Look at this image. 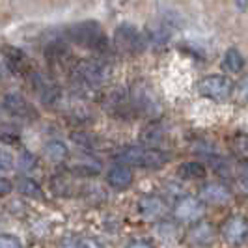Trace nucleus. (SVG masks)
I'll list each match as a JSON object with an SVG mask.
<instances>
[{"label":"nucleus","instance_id":"nucleus-16","mask_svg":"<svg viewBox=\"0 0 248 248\" xmlns=\"http://www.w3.org/2000/svg\"><path fill=\"white\" fill-rule=\"evenodd\" d=\"M177 175L181 179H200L205 175V166L198 161H186L177 166Z\"/></svg>","mask_w":248,"mask_h":248},{"label":"nucleus","instance_id":"nucleus-9","mask_svg":"<svg viewBox=\"0 0 248 248\" xmlns=\"http://www.w3.org/2000/svg\"><path fill=\"white\" fill-rule=\"evenodd\" d=\"M2 107L8 114H12L15 118H34L36 116L34 107L21 93H13V92L6 93L2 99Z\"/></svg>","mask_w":248,"mask_h":248},{"label":"nucleus","instance_id":"nucleus-26","mask_svg":"<svg viewBox=\"0 0 248 248\" xmlns=\"http://www.w3.org/2000/svg\"><path fill=\"white\" fill-rule=\"evenodd\" d=\"M62 248H80V245L77 241H67V243H63Z\"/></svg>","mask_w":248,"mask_h":248},{"label":"nucleus","instance_id":"nucleus-6","mask_svg":"<svg viewBox=\"0 0 248 248\" xmlns=\"http://www.w3.org/2000/svg\"><path fill=\"white\" fill-rule=\"evenodd\" d=\"M114 43L125 54H138V52H142V50L146 49V45H148L144 34L138 30L137 26L129 25V23H124V25H120L116 28Z\"/></svg>","mask_w":248,"mask_h":248},{"label":"nucleus","instance_id":"nucleus-20","mask_svg":"<svg viewBox=\"0 0 248 248\" xmlns=\"http://www.w3.org/2000/svg\"><path fill=\"white\" fill-rule=\"evenodd\" d=\"M17 166L23 172H30V170L36 168V157L30 151H21L19 157H17Z\"/></svg>","mask_w":248,"mask_h":248},{"label":"nucleus","instance_id":"nucleus-5","mask_svg":"<svg viewBox=\"0 0 248 248\" xmlns=\"http://www.w3.org/2000/svg\"><path fill=\"white\" fill-rule=\"evenodd\" d=\"M198 92L202 97L222 103V101L232 99L233 82L224 75H209V77H203L198 82Z\"/></svg>","mask_w":248,"mask_h":248},{"label":"nucleus","instance_id":"nucleus-14","mask_svg":"<svg viewBox=\"0 0 248 248\" xmlns=\"http://www.w3.org/2000/svg\"><path fill=\"white\" fill-rule=\"evenodd\" d=\"M188 241L196 247H207L215 241V228L209 222H196L188 232Z\"/></svg>","mask_w":248,"mask_h":248},{"label":"nucleus","instance_id":"nucleus-10","mask_svg":"<svg viewBox=\"0 0 248 248\" xmlns=\"http://www.w3.org/2000/svg\"><path fill=\"white\" fill-rule=\"evenodd\" d=\"M200 200L205 205H222L232 200V190L222 183H205L200 188Z\"/></svg>","mask_w":248,"mask_h":248},{"label":"nucleus","instance_id":"nucleus-11","mask_svg":"<svg viewBox=\"0 0 248 248\" xmlns=\"http://www.w3.org/2000/svg\"><path fill=\"white\" fill-rule=\"evenodd\" d=\"M138 211H140L144 220L157 222L166 215V203L159 196H144L138 202Z\"/></svg>","mask_w":248,"mask_h":248},{"label":"nucleus","instance_id":"nucleus-21","mask_svg":"<svg viewBox=\"0 0 248 248\" xmlns=\"http://www.w3.org/2000/svg\"><path fill=\"white\" fill-rule=\"evenodd\" d=\"M0 248H23L21 247V241L17 237L10 235V233H4L0 237Z\"/></svg>","mask_w":248,"mask_h":248},{"label":"nucleus","instance_id":"nucleus-12","mask_svg":"<svg viewBox=\"0 0 248 248\" xmlns=\"http://www.w3.org/2000/svg\"><path fill=\"white\" fill-rule=\"evenodd\" d=\"M107 183L112 188H116V190L129 188L131 183H133V172H131V168L127 164H122V162L110 166L108 172H107Z\"/></svg>","mask_w":248,"mask_h":248},{"label":"nucleus","instance_id":"nucleus-13","mask_svg":"<svg viewBox=\"0 0 248 248\" xmlns=\"http://www.w3.org/2000/svg\"><path fill=\"white\" fill-rule=\"evenodd\" d=\"M32 82H34L37 95L45 101V103H52V101H56L60 97V88L56 86L50 78H47V77L36 73L32 77Z\"/></svg>","mask_w":248,"mask_h":248},{"label":"nucleus","instance_id":"nucleus-7","mask_svg":"<svg viewBox=\"0 0 248 248\" xmlns=\"http://www.w3.org/2000/svg\"><path fill=\"white\" fill-rule=\"evenodd\" d=\"M205 213V203L194 196H183L175 202L174 217L177 222L183 224H196Z\"/></svg>","mask_w":248,"mask_h":248},{"label":"nucleus","instance_id":"nucleus-4","mask_svg":"<svg viewBox=\"0 0 248 248\" xmlns=\"http://www.w3.org/2000/svg\"><path fill=\"white\" fill-rule=\"evenodd\" d=\"M129 99H131V107L137 118L138 116H155L161 112L159 101L146 82H135L129 90Z\"/></svg>","mask_w":248,"mask_h":248},{"label":"nucleus","instance_id":"nucleus-22","mask_svg":"<svg viewBox=\"0 0 248 248\" xmlns=\"http://www.w3.org/2000/svg\"><path fill=\"white\" fill-rule=\"evenodd\" d=\"M78 245H80V248H105L99 241H95V239H92V237L80 239V241H78Z\"/></svg>","mask_w":248,"mask_h":248},{"label":"nucleus","instance_id":"nucleus-18","mask_svg":"<svg viewBox=\"0 0 248 248\" xmlns=\"http://www.w3.org/2000/svg\"><path fill=\"white\" fill-rule=\"evenodd\" d=\"M17 190L23 192L28 198H41V186L37 185L34 179H30V177H21L17 181Z\"/></svg>","mask_w":248,"mask_h":248},{"label":"nucleus","instance_id":"nucleus-15","mask_svg":"<svg viewBox=\"0 0 248 248\" xmlns=\"http://www.w3.org/2000/svg\"><path fill=\"white\" fill-rule=\"evenodd\" d=\"M67 155H69L67 146L60 140H50L43 148V157L49 159L50 162H62L63 159H67Z\"/></svg>","mask_w":248,"mask_h":248},{"label":"nucleus","instance_id":"nucleus-23","mask_svg":"<svg viewBox=\"0 0 248 248\" xmlns=\"http://www.w3.org/2000/svg\"><path fill=\"white\" fill-rule=\"evenodd\" d=\"M127 248H153L148 241H133Z\"/></svg>","mask_w":248,"mask_h":248},{"label":"nucleus","instance_id":"nucleus-19","mask_svg":"<svg viewBox=\"0 0 248 248\" xmlns=\"http://www.w3.org/2000/svg\"><path fill=\"white\" fill-rule=\"evenodd\" d=\"M232 99L239 103V105H248V75H245L243 78H239L233 84Z\"/></svg>","mask_w":248,"mask_h":248},{"label":"nucleus","instance_id":"nucleus-24","mask_svg":"<svg viewBox=\"0 0 248 248\" xmlns=\"http://www.w3.org/2000/svg\"><path fill=\"white\" fill-rule=\"evenodd\" d=\"M235 8L241 13H245L248 10V0H235Z\"/></svg>","mask_w":248,"mask_h":248},{"label":"nucleus","instance_id":"nucleus-25","mask_svg":"<svg viewBox=\"0 0 248 248\" xmlns=\"http://www.w3.org/2000/svg\"><path fill=\"white\" fill-rule=\"evenodd\" d=\"M12 188H13V185H10V183H8V181L2 177V194H8Z\"/></svg>","mask_w":248,"mask_h":248},{"label":"nucleus","instance_id":"nucleus-2","mask_svg":"<svg viewBox=\"0 0 248 248\" xmlns=\"http://www.w3.org/2000/svg\"><path fill=\"white\" fill-rule=\"evenodd\" d=\"M73 77L80 86L93 90V88L103 86L108 80L110 67L101 60H80L73 67Z\"/></svg>","mask_w":248,"mask_h":248},{"label":"nucleus","instance_id":"nucleus-3","mask_svg":"<svg viewBox=\"0 0 248 248\" xmlns=\"http://www.w3.org/2000/svg\"><path fill=\"white\" fill-rule=\"evenodd\" d=\"M67 37L75 45H80V47L92 50H103L107 47L105 32L95 21H84V23L73 25L67 30Z\"/></svg>","mask_w":248,"mask_h":248},{"label":"nucleus","instance_id":"nucleus-8","mask_svg":"<svg viewBox=\"0 0 248 248\" xmlns=\"http://www.w3.org/2000/svg\"><path fill=\"white\" fill-rule=\"evenodd\" d=\"M220 233H222L224 241H226L228 245L239 247V245H243L248 239V220L243 218V217L233 215V217H230V218L222 224Z\"/></svg>","mask_w":248,"mask_h":248},{"label":"nucleus","instance_id":"nucleus-1","mask_svg":"<svg viewBox=\"0 0 248 248\" xmlns=\"http://www.w3.org/2000/svg\"><path fill=\"white\" fill-rule=\"evenodd\" d=\"M114 159L127 166H138V168H159L166 164L170 155L162 149L151 148V146H127L120 149Z\"/></svg>","mask_w":248,"mask_h":248},{"label":"nucleus","instance_id":"nucleus-17","mask_svg":"<svg viewBox=\"0 0 248 248\" xmlns=\"http://www.w3.org/2000/svg\"><path fill=\"white\" fill-rule=\"evenodd\" d=\"M243 65H245V58H243V54L239 52L237 49H228L224 52V58H222V67L226 71H230V73H237V71H241L243 69Z\"/></svg>","mask_w":248,"mask_h":248}]
</instances>
